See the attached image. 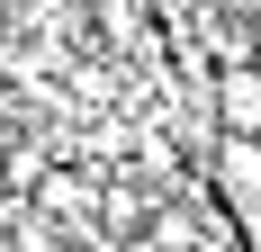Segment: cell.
<instances>
[{
  "mask_svg": "<svg viewBox=\"0 0 261 252\" xmlns=\"http://www.w3.org/2000/svg\"><path fill=\"white\" fill-rule=\"evenodd\" d=\"M216 189L243 207L261 198V135H216Z\"/></svg>",
  "mask_w": 261,
  "mask_h": 252,
  "instance_id": "obj_2",
  "label": "cell"
},
{
  "mask_svg": "<svg viewBox=\"0 0 261 252\" xmlns=\"http://www.w3.org/2000/svg\"><path fill=\"white\" fill-rule=\"evenodd\" d=\"M216 126L225 135H261V72L252 63H225L216 72Z\"/></svg>",
  "mask_w": 261,
  "mask_h": 252,
  "instance_id": "obj_1",
  "label": "cell"
},
{
  "mask_svg": "<svg viewBox=\"0 0 261 252\" xmlns=\"http://www.w3.org/2000/svg\"><path fill=\"white\" fill-rule=\"evenodd\" d=\"M126 252H171V243H162V234H135V243H126Z\"/></svg>",
  "mask_w": 261,
  "mask_h": 252,
  "instance_id": "obj_3",
  "label": "cell"
},
{
  "mask_svg": "<svg viewBox=\"0 0 261 252\" xmlns=\"http://www.w3.org/2000/svg\"><path fill=\"white\" fill-rule=\"evenodd\" d=\"M9 216H18V198H9V189H0V225H9Z\"/></svg>",
  "mask_w": 261,
  "mask_h": 252,
  "instance_id": "obj_4",
  "label": "cell"
}]
</instances>
